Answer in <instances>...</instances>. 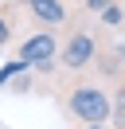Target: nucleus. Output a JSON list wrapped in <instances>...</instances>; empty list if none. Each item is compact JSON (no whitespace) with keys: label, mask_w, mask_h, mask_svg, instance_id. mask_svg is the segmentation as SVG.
I'll list each match as a JSON object with an SVG mask.
<instances>
[{"label":"nucleus","mask_w":125,"mask_h":129,"mask_svg":"<svg viewBox=\"0 0 125 129\" xmlns=\"http://www.w3.org/2000/svg\"><path fill=\"white\" fill-rule=\"evenodd\" d=\"M20 8L27 12L35 24L51 27V31L70 27V8H67V0H20Z\"/></svg>","instance_id":"4"},{"label":"nucleus","mask_w":125,"mask_h":129,"mask_svg":"<svg viewBox=\"0 0 125 129\" xmlns=\"http://www.w3.org/2000/svg\"><path fill=\"white\" fill-rule=\"evenodd\" d=\"M16 59L31 71H55L59 67V39H55L51 27H39V31L23 35L20 47H16Z\"/></svg>","instance_id":"3"},{"label":"nucleus","mask_w":125,"mask_h":129,"mask_svg":"<svg viewBox=\"0 0 125 129\" xmlns=\"http://www.w3.org/2000/svg\"><path fill=\"white\" fill-rule=\"evenodd\" d=\"M102 51H106L102 24H70L67 39H62V47H59V67L70 71V74H82V71H90L102 59Z\"/></svg>","instance_id":"1"},{"label":"nucleus","mask_w":125,"mask_h":129,"mask_svg":"<svg viewBox=\"0 0 125 129\" xmlns=\"http://www.w3.org/2000/svg\"><path fill=\"white\" fill-rule=\"evenodd\" d=\"M16 35V4H0V47Z\"/></svg>","instance_id":"6"},{"label":"nucleus","mask_w":125,"mask_h":129,"mask_svg":"<svg viewBox=\"0 0 125 129\" xmlns=\"http://www.w3.org/2000/svg\"><path fill=\"white\" fill-rule=\"evenodd\" d=\"M23 71H27V67H23L20 59H16V63H8V67H0V86H4V82H12L16 74H23Z\"/></svg>","instance_id":"8"},{"label":"nucleus","mask_w":125,"mask_h":129,"mask_svg":"<svg viewBox=\"0 0 125 129\" xmlns=\"http://www.w3.org/2000/svg\"><path fill=\"white\" fill-rule=\"evenodd\" d=\"M109 106H113V110H109V121H113V125H121V129H125V78L117 82V94L109 98Z\"/></svg>","instance_id":"7"},{"label":"nucleus","mask_w":125,"mask_h":129,"mask_svg":"<svg viewBox=\"0 0 125 129\" xmlns=\"http://www.w3.org/2000/svg\"><path fill=\"white\" fill-rule=\"evenodd\" d=\"M0 55H4V47H0Z\"/></svg>","instance_id":"9"},{"label":"nucleus","mask_w":125,"mask_h":129,"mask_svg":"<svg viewBox=\"0 0 125 129\" xmlns=\"http://www.w3.org/2000/svg\"><path fill=\"white\" fill-rule=\"evenodd\" d=\"M62 110H67V117L74 125H82V121H109L113 106H109V94L98 82H74L67 90V98H62Z\"/></svg>","instance_id":"2"},{"label":"nucleus","mask_w":125,"mask_h":129,"mask_svg":"<svg viewBox=\"0 0 125 129\" xmlns=\"http://www.w3.org/2000/svg\"><path fill=\"white\" fill-rule=\"evenodd\" d=\"M98 24L109 27V31H121V27H125V4H121V0H109L106 8L98 12Z\"/></svg>","instance_id":"5"}]
</instances>
